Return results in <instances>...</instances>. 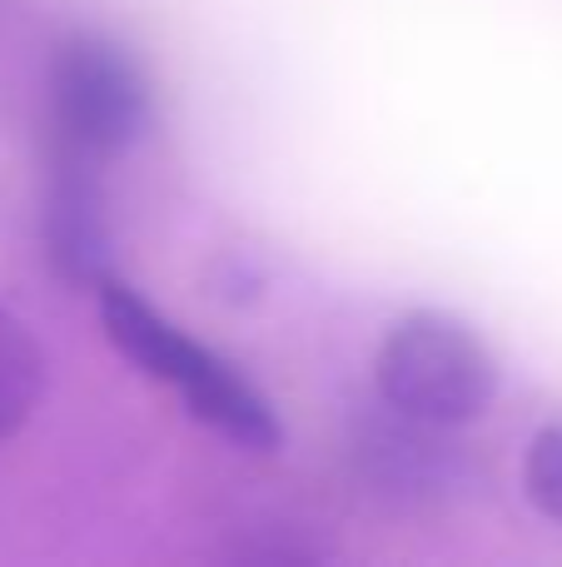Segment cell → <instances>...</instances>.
Here are the masks:
<instances>
[{
    "mask_svg": "<svg viewBox=\"0 0 562 567\" xmlns=\"http://www.w3.org/2000/svg\"><path fill=\"white\" fill-rule=\"evenodd\" d=\"M40 239H45V255L60 279L100 284L110 275L105 195H100V179L90 159L55 150V175H50V189H45Z\"/></svg>",
    "mask_w": 562,
    "mask_h": 567,
    "instance_id": "cell-5",
    "label": "cell"
},
{
    "mask_svg": "<svg viewBox=\"0 0 562 567\" xmlns=\"http://www.w3.org/2000/svg\"><path fill=\"white\" fill-rule=\"evenodd\" d=\"M523 493L543 518L562 523V423H548L533 433L523 453Z\"/></svg>",
    "mask_w": 562,
    "mask_h": 567,
    "instance_id": "cell-7",
    "label": "cell"
},
{
    "mask_svg": "<svg viewBox=\"0 0 562 567\" xmlns=\"http://www.w3.org/2000/svg\"><path fill=\"white\" fill-rule=\"evenodd\" d=\"M40 389H45L40 343L30 339V329L15 313L0 309V443L25 429V419L40 403Z\"/></svg>",
    "mask_w": 562,
    "mask_h": 567,
    "instance_id": "cell-6",
    "label": "cell"
},
{
    "mask_svg": "<svg viewBox=\"0 0 562 567\" xmlns=\"http://www.w3.org/2000/svg\"><path fill=\"white\" fill-rule=\"evenodd\" d=\"M100 289V319L105 333L129 363L149 373V379L169 383L185 399V409L199 423H209L215 433H225L229 443L254 453L279 449V419L269 409V399L235 369L229 359H219L215 349L195 343L179 323H169L155 303H145L129 284L105 275L95 284Z\"/></svg>",
    "mask_w": 562,
    "mask_h": 567,
    "instance_id": "cell-1",
    "label": "cell"
},
{
    "mask_svg": "<svg viewBox=\"0 0 562 567\" xmlns=\"http://www.w3.org/2000/svg\"><path fill=\"white\" fill-rule=\"evenodd\" d=\"M50 130L60 155L90 165L129 150L149 125V80L110 35H70L50 60Z\"/></svg>",
    "mask_w": 562,
    "mask_h": 567,
    "instance_id": "cell-3",
    "label": "cell"
},
{
    "mask_svg": "<svg viewBox=\"0 0 562 567\" xmlns=\"http://www.w3.org/2000/svg\"><path fill=\"white\" fill-rule=\"evenodd\" d=\"M454 429L418 423L408 413L368 419L354 439V463L378 498L394 503H444L454 488L468 483V458L454 439Z\"/></svg>",
    "mask_w": 562,
    "mask_h": 567,
    "instance_id": "cell-4",
    "label": "cell"
},
{
    "mask_svg": "<svg viewBox=\"0 0 562 567\" xmlns=\"http://www.w3.org/2000/svg\"><path fill=\"white\" fill-rule=\"evenodd\" d=\"M384 409L438 429H468L498 399V359L464 319L438 309L404 313L374 359Z\"/></svg>",
    "mask_w": 562,
    "mask_h": 567,
    "instance_id": "cell-2",
    "label": "cell"
}]
</instances>
